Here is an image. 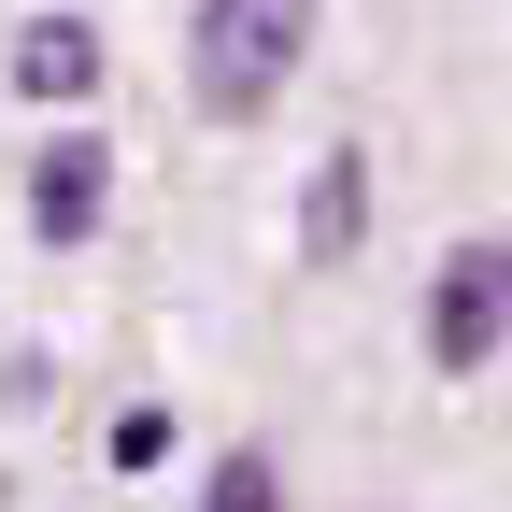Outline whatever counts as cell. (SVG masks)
Segmentation results:
<instances>
[{
  "label": "cell",
  "instance_id": "cell-1",
  "mask_svg": "<svg viewBox=\"0 0 512 512\" xmlns=\"http://www.w3.org/2000/svg\"><path fill=\"white\" fill-rule=\"evenodd\" d=\"M313 57V0H200L185 15V86L214 114H271Z\"/></svg>",
  "mask_w": 512,
  "mask_h": 512
},
{
  "label": "cell",
  "instance_id": "cell-2",
  "mask_svg": "<svg viewBox=\"0 0 512 512\" xmlns=\"http://www.w3.org/2000/svg\"><path fill=\"white\" fill-rule=\"evenodd\" d=\"M498 342H512V242H456V256H441V285H427V356L470 384Z\"/></svg>",
  "mask_w": 512,
  "mask_h": 512
},
{
  "label": "cell",
  "instance_id": "cell-3",
  "mask_svg": "<svg viewBox=\"0 0 512 512\" xmlns=\"http://www.w3.org/2000/svg\"><path fill=\"white\" fill-rule=\"evenodd\" d=\"M100 200H114V143H100V128H57V143L29 157V228L43 242H86Z\"/></svg>",
  "mask_w": 512,
  "mask_h": 512
},
{
  "label": "cell",
  "instance_id": "cell-4",
  "mask_svg": "<svg viewBox=\"0 0 512 512\" xmlns=\"http://www.w3.org/2000/svg\"><path fill=\"white\" fill-rule=\"evenodd\" d=\"M15 86H29V100H86V86H100V29H86V15H29V29H15Z\"/></svg>",
  "mask_w": 512,
  "mask_h": 512
},
{
  "label": "cell",
  "instance_id": "cell-5",
  "mask_svg": "<svg viewBox=\"0 0 512 512\" xmlns=\"http://www.w3.org/2000/svg\"><path fill=\"white\" fill-rule=\"evenodd\" d=\"M356 214H370V157L342 143V157H313V200H299V256H342V242H356Z\"/></svg>",
  "mask_w": 512,
  "mask_h": 512
},
{
  "label": "cell",
  "instance_id": "cell-6",
  "mask_svg": "<svg viewBox=\"0 0 512 512\" xmlns=\"http://www.w3.org/2000/svg\"><path fill=\"white\" fill-rule=\"evenodd\" d=\"M271 498H285V470H271V441H242V456L214 470V498H200V512H271Z\"/></svg>",
  "mask_w": 512,
  "mask_h": 512
},
{
  "label": "cell",
  "instance_id": "cell-7",
  "mask_svg": "<svg viewBox=\"0 0 512 512\" xmlns=\"http://www.w3.org/2000/svg\"><path fill=\"white\" fill-rule=\"evenodd\" d=\"M171 456V413H114V470H157Z\"/></svg>",
  "mask_w": 512,
  "mask_h": 512
}]
</instances>
